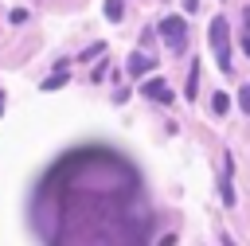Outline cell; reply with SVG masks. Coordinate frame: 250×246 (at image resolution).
I'll list each match as a JSON object with an SVG mask.
<instances>
[{
  "label": "cell",
  "instance_id": "obj_1",
  "mask_svg": "<svg viewBox=\"0 0 250 246\" xmlns=\"http://www.w3.org/2000/svg\"><path fill=\"white\" fill-rule=\"evenodd\" d=\"M211 51L219 59V70H230V35H227V20H211Z\"/></svg>",
  "mask_w": 250,
  "mask_h": 246
},
{
  "label": "cell",
  "instance_id": "obj_2",
  "mask_svg": "<svg viewBox=\"0 0 250 246\" xmlns=\"http://www.w3.org/2000/svg\"><path fill=\"white\" fill-rule=\"evenodd\" d=\"M156 27H160V35L168 39V47H172V51H180V47H184V39H188V23H184V16H164Z\"/></svg>",
  "mask_w": 250,
  "mask_h": 246
},
{
  "label": "cell",
  "instance_id": "obj_3",
  "mask_svg": "<svg viewBox=\"0 0 250 246\" xmlns=\"http://www.w3.org/2000/svg\"><path fill=\"white\" fill-rule=\"evenodd\" d=\"M145 94H148L152 102H172V90L164 86V78H148V82H145Z\"/></svg>",
  "mask_w": 250,
  "mask_h": 246
},
{
  "label": "cell",
  "instance_id": "obj_4",
  "mask_svg": "<svg viewBox=\"0 0 250 246\" xmlns=\"http://www.w3.org/2000/svg\"><path fill=\"white\" fill-rule=\"evenodd\" d=\"M211 109H215V117H223V113L230 109V98H227V94H215V98H211Z\"/></svg>",
  "mask_w": 250,
  "mask_h": 246
},
{
  "label": "cell",
  "instance_id": "obj_5",
  "mask_svg": "<svg viewBox=\"0 0 250 246\" xmlns=\"http://www.w3.org/2000/svg\"><path fill=\"white\" fill-rule=\"evenodd\" d=\"M59 86H66V70H59V74H51V78H47V82H43L39 90H59Z\"/></svg>",
  "mask_w": 250,
  "mask_h": 246
},
{
  "label": "cell",
  "instance_id": "obj_6",
  "mask_svg": "<svg viewBox=\"0 0 250 246\" xmlns=\"http://www.w3.org/2000/svg\"><path fill=\"white\" fill-rule=\"evenodd\" d=\"M195 86H199V62H191V78H188L184 94H188V98H195Z\"/></svg>",
  "mask_w": 250,
  "mask_h": 246
},
{
  "label": "cell",
  "instance_id": "obj_7",
  "mask_svg": "<svg viewBox=\"0 0 250 246\" xmlns=\"http://www.w3.org/2000/svg\"><path fill=\"white\" fill-rule=\"evenodd\" d=\"M219 191H223V203H227V207H234V191H230V176H223V180H219Z\"/></svg>",
  "mask_w": 250,
  "mask_h": 246
},
{
  "label": "cell",
  "instance_id": "obj_8",
  "mask_svg": "<svg viewBox=\"0 0 250 246\" xmlns=\"http://www.w3.org/2000/svg\"><path fill=\"white\" fill-rule=\"evenodd\" d=\"M148 66H152V59H148V55H133V70H137V74H141V70H148Z\"/></svg>",
  "mask_w": 250,
  "mask_h": 246
},
{
  "label": "cell",
  "instance_id": "obj_9",
  "mask_svg": "<svg viewBox=\"0 0 250 246\" xmlns=\"http://www.w3.org/2000/svg\"><path fill=\"white\" fill-rule=\"evenodd\" d=\"M105 16L109 20H121V0H105Z\"/></svg>",
  "mask_w": 250,
  "mask_h": 246
},
{
  "label": "cell",
  "instance_id": "obj_10",
  "mask_svg": "<svg viewBox=\"0 0 250 246\" xmlns=\"http://www.w3.org/2000/svg\"><path fill=\"white\" fill-rule=\"evenodd\" d=\"M238 105H242V113H250V86L238 90Z\"/></svg>",
  "mask_w": 250,
  "mask_h": 246
},
{
  "label": "cell",
  "instance_id": "obj_11",
  "mask_svg": "<svg viewBox=\"0 0 250 246\" xmlns=\"http://www.w3.org/2000/svg\"><path fill=\"white\" fill-rule=\"evenodd\" d=\"M172 242H176V234H164V238H160L156 246H172Z\"/></svg>",
  "mask_w": 250,
  "mask_h": 246
},
{
  "label": "cell",
  "instance_id": "obj_12",
  "mask_svg": "<svg viewBox=\"0 0 250 246\" xmlns=\"http://www.w3.org/2000/svg\"><path fill=\"white\" fill-rule=\"evenodd\" d=\"M242 51H246V55H250V31H246V39H242Z\"/></svg>",
  "mask_w": 250,
  "mask_h": 246
},
{
  "label": "cell",
  "instance_id": "obj_13",
  "mask_svg": "<svg viewBox=\"0 0 250 246\" xmlns=\"http://www.w3.org/2000/svg\"><path fill=\"white\" fill-rule=\"evenodd\" d=\"M223 246H234V242H230V238H223Z\"/></svg>",
  "mask_w": 250,
  "mask_h": 246
},
{
  "label": "cell",
  "instance_id": "obj_14",
  "mask_svg": "<svg viewBox=\"0 0 250 246\" xmlns=\"http://www.w3.org/2000/svg\"><path fill=\"white\" fill-rule=\"evenodd\" d=\"M0 113H4V94H0Z\"/></svg>",
  "mask_w": 250,
  "mask_h": 246
}]
</instances>
